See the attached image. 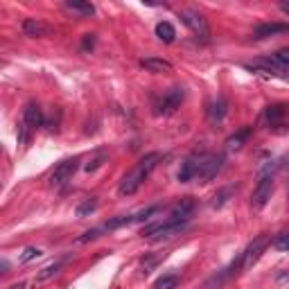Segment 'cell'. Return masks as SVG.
Wrapping results in <instances>:
<instances>
[{
  "mask_svg": "<svg viewBox=\"0 0 289 289\" xmlns=\"http://www.w3.org/2000/svg\"><path fill=\"white\" fill-rule=\"evenodd\" d=\"M158 161H161V154H147V156H142L140 161L136 163V167H133L131 172H129L127 176L122 179V183H120V187H118V192L122 197H131V195H136L138 192V187L144 183V179H147L149 174L154 172V167L158 165Z\"/></svg>",
  "mask_w": 289,
  "mask_h": 289,
  "instance_id": "obj_1",
  "label": "cell"
},
{
  "mask_svg": "<svg viewBox=\"0 0 289 289\" xmlns=\"http://www.w3.org/2000/svg\"><path fill=\"white\" fill-rule=\"evenodd\" d=\"M269 244H271V237H269L267 233L258 235V237H253V242H249V247L244 249L242 255H239V267H242V271H249V269L258 262L260 255L267 251Z\"/></svg>",
  "mask_w": 289,
  "mask_h": 289,
  "instance_id": "obj_2",
  "label": "cell"
},
{
  "mask_svg": "<svg viewBox=\"0 0 289 289\" xmlns=\"http://www.w3.org/2000/svg\"><path fill=\"white\" fill-rule=\"evenodd\" d=\"M77 167H79V161H77V158L61 161L59 165L55 167V172L50 174V185L55 187V190H61V192H64L66 187L70 185V181H72V176H75Z\"/></svg>",
  "mask_w": 289,
  "mask_h": 289,
  "instance_id": "obj_3",
  "label": "cell"
},
{
  "mask_svg": "<svg viewBox=\"0 0 289 289\" xmlns=\"http://www.w3.org/2000/svg\"><path fill=\"white\" fill-rule=\"evenodd\" d=\"M271 192H273V176H271V170H264L262 176H260L258 185H255L253 195H251V206L255 210L264 208L271 199Z\"/></svg>",
  "mask_w": 289,
  "mask_h": 289,
  "instance_id": "obj_4",
  "label": "cell"
},
{
  "mask_svg": "<svg viewBox=\"0 0 289 289\" xmlns=\"http://www.w3.org/2000/svg\"><path fill=\"white\" fill-rule=\"evenodd\" d=\"M183 98H185V90L183 88H172V90H167V93H163L161 98L156 100V104H154L156 115H172L181 107Z\"/></svg>",
  "mask_w": 289,
  "mask_h": 289,
  "instance_id": "obj_5",
  "label": "cell"
},
{
  "mask_svg": "<svg viewBox=\"0 0 289 289\" xmlns=\"http://www.w3.org/2000/svg\"><path fill=\"white\" fill-rule=\"evenodd\" d=\"M221 165H224V156H208V154H201L195 179H201L204 183H208L210 179H215V176L219 174Z\"/></svg>",
  "mask_w": 289,
  "mask_h": 289,
  "instance_id": "obj_6",
  "label": "cell"
},
{
  "mask_svg": "<svg viewBox=\"0 0 289 289\" xmlns=\"http://www.w3.org/2000/svg\"><path fill=\"white\" fill-rule=\"evenodd\" d=\"M181 21L190 27L192 34H197L199 38H208L210 36V27H208V21L201 16L199 12H192V9H185L181 12Z\"/></svg>",
  "mask_w": 289,
  "mask_h": 289,
  "instance_id": "obj_7",
  "label": "cell"
},
{
  "mask_svg": "<svg viewBox=\"0 0 289 289\" xmlns=\"http://www.w3.org/2000/svg\"><path fill=\"white\" fill-rule=\"evenodd\" d=\"M23 122H25L30 129H36V127H43V124H45L43 111L36 102H27L25 111H23Z\"/></svg>",
  "mask_w": 289,
  "mask_h": 289,
  "instance_id": "obj_8",
  "label": "cell"
},
{
  "mask_svg": "<svg viewBox=\"0 0 289 289\" xmlns=\"http://www.w3.org/2000/svg\"><path fill=\"white\" fill-rule=\"evenodd\" d=\"M23 32H25L27 36L41 38V36H50L52 27L47 25V23L38 21V18H25V21H23Z\"/></svg>",
  "mask_w": 289,
  "mask_h": 289,
  "instance_id": "obj_9",
  "label": "cell"
},
{
  "mask_svg": "<svg viewBox=\"0 0 289 289\" xmlns=\"http://www.w3.org/2000/svg\"><path fill=\"white\" fill-rule=\"evenodd\" d=\"M249 70H260L264 72V75H282V70L278 68L276 64L271 61V57H264V59H255L251 64H244Z\"/></svg>",
  "mask_w": 289,
  "mask_h": 289,
  "instance_id": "obj_10",
  "label": "cell"
},
{
  "mask_svg": "<svg viewBox=\"0 0 289 289\" xmlns=\"http://www.w3.org/2000/svg\"><path fill=\"white\" fill-rule=\"evenodd\" d=\"M197 167H199V156H190L181 163V170H179V181L187 183L197 176Z\"/></svg>",
  "mask_w": 289,
  "mask_h": 289,
  "instance_id": "obj_11",
  "label": "cell"
},
{
  "mask_svg": "<svg viewBox=\"0 0 289 289\" xmlns=\"http://www.w3.org/2000/svg\"><path fill=\"white\" fill-rule=\"evenodd\" d=\"M285 111H287L285 104H273V107H267V111H264V120H267L269 127H280L282 120H285Z\"/></svg>",
  "mask_w": 289,
  "mask_h": 289,
  "instance_id": "obj_12",
  "label": "cell"
},
{
  "mask_svg": "<svg viewBox=\"0 0 289 289\" xmlns=\"http://www.w3.org/2000/svg\"><path fill=\"white\" fill-rule=\"evenodd\" d=\"M226 113H228V102H226L224 98H217L215 102L210 104V109H208V118L213 120V122H217V124L226 118Z\"/></svg>",
  "mask_w": 289,
  "mask_h": 289,
  "instance_id": "obj_13",
  "label": "cell"
},
{
  "mask_svg": "<svg viewBox=\"0 0 289 289\" xmlns=\"http://www.w3.org/2000/svg\"><path fill=\"white\" fill-rule=\"evenodd\" d=\"M140 66L149 72H172V64L165 59H156V57H147L140 61Z\"/></svg>",
  "mask_w": 289,
  "mask_h": 289,
  "instance_id": "obj_14",
  "label": "cell"
},
{
  "mask_svg": "<svg viewBox=\"0 0 289 289\" xmlns=\"http://www.w3.org/2000/svg\"><path fill=\"white\" fill-rule=\"evenodd\" d=\"M278 32H287V23H264V25L255 27V38H267Z\"/></svg>",
  "mask_w": 289,
  "mask_h": 289,
  "instance_id": "obj_15",
  "label": "cell"
},
{
  "mask_svg": "<svg viewBox=\"0 0 289 289\" xmlns=\"http://www.w3.org/2000/svg\"><path fill=\"white\" fill-rule=\"evenodd\" d=\"M156 36L161 38L163 43H174V38H176L174 25H172V23H167V21H161L156 25Z\"/></svg>",
  "mask_w": 289,
  "mask_h": 289,
  "instance_id": "obj_16",
  "label": "cell"
},
{
  "mask_svg": "<svg viewBox=\"0 0 289 289\" xmlns=\"http://www.w3.org/2000/svg\"><path fill=\"white\" fill-rule=\"evenodd\" d=\"M107 161H109V152H104V149H100V152H95L93 156H90L88 161H86L84 170H86V172H95V170H100V167H102Z\"/></svg>",
  "mask_w": 289,
  "mask_h": 289,
  "instance_id": "obj_17",
  "label": "cell"
},
{
  "mask_svg": "<svg viewBox=\"0 0 289 289\" xmlns=\"http://www.w3.org/2000/svg\"><path fill=\"white\" fill-rule=\"evenodd\" d=\"M66 9L81 14V16H93V14H95L93 5H90V3H81V0H66Z\"/></svg>",
  "mask_w": 289,
  "mask_h": 289,
  "instance_id": "obj_18",
  "label": "cell"
},
{
  "mask_svg": "<svg viewBox=\"0 0 289 289\" xmlns=\"http://www.w3.org/2000/svg\"><path fill=\"white\" fill-rule=\"evenodd\" d=\"M251 131H253L251 127H244V129H239V131L235 133V136H230L228 140H226V144H228L230 149H239V147H242V142L247 140L249 136H251Z\"/></svg>",
  "mask_w": 289,
  "mask_h": 289,
  "instance_id": "obj_19",
  "label": "cell"
},
{
  "mask_svg": "<svg viewBox=\"0 0 289 289\" xmlns=\"http://www.w3.org/2000/svg\"><path fill=\"white\" fill-rule=\"evenodd\" d=\"M181 282V278L176 276V273H170V276H163L156 280V285H154V289H176Z\"/></svg>",
  "mask_w": 289,
  "mask_h": 289,
  "instance_id": "obj_20",
  "label": "cell"
},
{
  "mask_svg": "<svg viewBox=\"0 0 289 289\" xmlns=\"http://www.w3.org/2000/svg\"><path fill=\"white\" fill-rule=\"evenodd\" d=\"M129 224H133V215H120V217L109 219L107 224H104V228H107V230H115V228H122V226H129Z\"/></svg>",
  "mask_w": 289,
  "mask_h": 289,
  "instance_id": "obj_21",
  "label": "cell"
},
{
  "mask_svg": "<svg viewBox=\"0 0 289 289\" xmlns=\"http://www.w3.org/2000/svg\"><path fill=\"white\" fill-rule=\"evenodd\" d=\"M61 264H64V262H61V260H59V262H52V264H47L45 269H41V273H38V276H36V280H38V282H43V280H50V278H55L57 273H59Z\"/></svg>",
  "mask_w": 289,
  "mask_h": 289,
  "instance_id": "obj_22",
  "label": "cell"
},
{
  "mask_svg": "<svg viewBox=\"0 0 289 289\" xmlns=\"http://www.w3.org/2000/svg\"><path fill=\"white\" fill-rule=\"evenodd\" d=\"M95 210H98V199L90 197V199H86L84 204L77 206V217H88L90 213H95Z\"/></svg>",
  "mask_w": 289,
  "mask_h": 289,
  "instance_id": "obj_23",
  "label": "cell"
},
{
  "mask_svg": "<svg viewBox=\"0 0 289 289\" xmlns=\"http://www.w3.org/2000/svg\"><path fill=\"white\" fill-rule=\"evenodd\" d=\"M271 61L278 66L280 70H285L289 66V50H278L276 55H271Z\"/></svg>",
  "mask_w": 289,
  "mask_h": 289,
  "instance_id": "obj_24",
  "label": "cell"
},
{
  "mask_svg": "<svg viewBox=\"0 0 289 289\" xmlns=\"http://www.w3.org/2000/svg\"><path fill=\"white\" fill-rule=\"evenodd\" d=\"M161 262V255H147V258L142 260V264H140V269H142V273L147 276V273H152L154 271V267Z\"/></svg>",
  "mask_w": 289,
  "mask_h": 289,
  "instance_id": "obj_25",
  "label": "cell"
},
{
  "mask_svg": "<svg viewBox=\"0 0 289 289\" xmlns=\"http://www.w3.org/2000/svg\"><path fill=\"white\" fill-rule=\"evenodd\" d=\"M230 195H233V187H224L221 192H217V195H215V201H213V208H221V206L228 201Z\"/></svg>",
  "mask_w": 289,
  "mask_h": 289,
  "instance_id": "obj_26",
  "label": "cell"
},
{
  "mask_svg": "<svg viewBox=\"0 0 289 289\" xmlns=\"http://www.w3.org/2000/svg\"><path fill=\"white\" fill-rule=\"evenodd\" d=\"M41 251L38 249H34V247H27L25 251H23V255H21V262L25 264V262H32V260H36V258H41Z\"/></svg>",
  "mask_w": 289,
  "mask_h": 289,
  "instance_id": "obj_27",
  "label": "cell"
},
{
  "mask_svg": "<svg viewBox=\"0 0 289 289\" xmlns=\"http://www.w3.org/2000/svg\"><path fill=\"white\" fill-rule=\"evenodd\" d=\"M100 235H102V228H90V230H86L84 235H81L77 242L79 244H86V242H93V239H98Z\"/></svg>",
  "mask_w": 289,
  "mask_h": 289,
  "instance_id": "obj_28",
  "label": "cell"
},
{
  "mask_svg": "<svg viewBox=\"0 0 289 289\" xmlns=\"http://www.w3.org/2000/svg\"><path fill=\"white\" fill-rule=\"evenodd\" d=\"M30 142V127L25 122L18 124V144H27Z\"/></svg>",
  "mask_w": 289,
  "mask_h": 289,
  "instance_id": "obj_29",
  "label": "cell"
},
{
  "mask_svg": "<svg viewBox=\"0 0 289 289\" xmlns=\"http://www.w3.org/2000/svg\"><path fill=\"white\" fill-rule=\"evenodd\" d=\"M287 237H289L287 233H280V235H278V239H276V242H271V244H273V247L278 249V251H287V247H289Z\"/></svg>",
  "mask_w": 289,
  "mask_h": 289,
  "instance_id": "obj_30",
  "label": "cell"
},
{
  "mask_svg": "<svg viewBox=\"0 0 289 289\" xmlns=\"http://www.w3.org/2000/svg\"><path fill=\"white\" fill-rule=\"evenodd\" d=\"M93 45H95V34H86L84 36V45L81 47H84V50H90Z\"/></svg>",
  "mask_w": 289,
  "mask_h": 289,
  "instance_id": "obj_31",
  "label": "cell"
},
{
  "mask_svg": "<svg viewBox=\"0 0 289 289\" xmlns=\"http://www.w3.org/2000/svg\"><path fill=\"white\" fill-rule=\"evenodd\" d=\"M9 271V262L5 258H0V276H3V273H7Z\"/></svg>",
  "mask_w": 289,
  "mask_h": 289,
  "instance_id": "obj_32",
  "label": "cell"
},
{
  "mask_svg": "<svg viewBox=\"0 0 289 289\" xmlns=\"http://www.w3.org/2000/svg\"><path fill=\"white\" fill-rule=\"evenodd\" d=\"M12 289H25V285H23V282H18V285H14Z\"/></svg>",
  "mask_w": 289,
  "mask_h": 289,
  "instance_id": "obj_33",
  "label": "cell"
}]
</instances>
